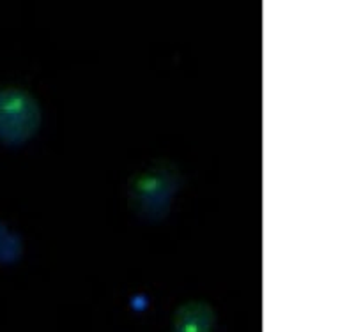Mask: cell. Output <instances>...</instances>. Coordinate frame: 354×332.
<instances>
[{"label": "cell", "mask_w": 354, "mask_h": 332, "mask_svg": "<svg viewBox=\"0 0 354 332\" xmlns=\"http://www.w3.org/2000/svg\"><path fill=\"white\" fill-rule=\"evenodd\" d=\"M181 186V173L172 163H156L145 172L129 180L128 202L129 207L140 219H165L170 211L172 196Z\"/></svg>", "instance_id": "6da1fadb"}, {"label": "cell", "mask_w": 354, "mask_h": 332, "mask_svg": "<svg viewBox=\"0 0 354 332\" xmlns=\"http://www.w3.org/2000/svg\"><path fill=\"white\" fill-rule=\"evenodd\" d=\"M41 124L39 103L20 88L0 90V141L18 147L34 137Z\"/></svg>", "instance_id": "7a4b0ae2"}, {"label": "cell", "mask_w": 354, "mask_h": 332, "mask_svg": "<svg viewBox=\"0 0 354 332\" xmlns=\"http://www.w3.org/2000/svg\"><path fill=\"white\" fill-rule=\"evenodd\" d=\"M214 325V311L205 302H186L174 315L176 332H211Z\"/></svg>", "instance_id": "3957f363"}, {"label": "cell", "mask_w": 354, "mask_h": 332, "mask_svg": "<svg viewBox=\"0 0 354 332\" xmlns=\"http://www.w3.org/2000/svg\"><path fill=\"white\" fill-rule=\"evenodd\" d=\"M21 239L0 221V264H15L21 256Z\"/></svg>", "instance_id": "277c9868"}]
</instances>
